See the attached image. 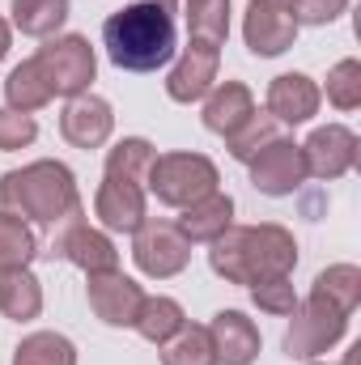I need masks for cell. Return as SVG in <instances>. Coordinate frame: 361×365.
Here are the masks:
<instances>
[{
	"instance_id": "cell-1",
	"label": "cell",
	"mask_w": 361,
	"mask_h": 365,
	"mask_svg": "<svg viewBox=\"0 0 361 365\" xmlns=\"http://www.w3.org/2000/svg\"><path fill=\"white\" fill-rule=\"evenodd\" d=\"M208 264L213 272L230 284H260L276 280L298 268V242L285 225H230L217 242H208Z\"/></svg>"
},
{
	"instance_id": "cell-2",
	"label": "cell",
	"mask_w": 361,
	"mask_h": 365,
	"mask_svg": "<svg viewBox=\"0 0 361 365\" xmlns=\"http://www.w3.org/2000/svg\"><path fill=\"white\" fill-rule=\"evenodd\" d=\"M102 47L111 64L123 73H158L162 64L175 60V47H179L175 17L149 0L123 4L102 21Z\"/></svg>"
},
{
	"instance_id": "cell-3",
	"label": "cell",
	"mask_w": 361,
	"mask_h": 365,
	"mask_svg": "<svg viewBox=\"0 0 361 365\" xmlns=\"http://www.w3.org/2000/svg\"><path fill=\"white\" fill-rule=\"evenodd\" d=\"M81 204L77 179L64 162H30L0 175V212L21 217L26 225H56Z\"/></svg>"
},
{
	"instance_id": "cell-4",
	"label": "cell",
	"mask_w": 361,
	"mask_h": 365,
	"mask_svg": "<svg viewBox=\"0 0 361 365\" xmlns=\"http://www.w3.org/2000/svg\"><path fill=\"white\" fill-rule=\"evenodd\" d=\"M217 166L204 153H158L149 166L145 187L158 195V204L166 208H191L195 200L217 191Z\"/></svg>"
},
{
	"instance_id": "cell-5",
	"label": "cell",
	"mask_w": 361,
	"mask_h": 365,
	"mask_svg": "<svg viewBox=\"0 0 361 365\" xmlns=\"http://www.w3.org/2000/svg\"><path fill=\"white\" fill-rule=\"evenodd\" d=\"M349 331V314L340 306H332L327 297L310 293L306 302L293 306V323L285 331V353L298 357V361H310V357H323L327 349H336Z\"/></svg>"
},
{
	"instance_id": "cell-6",
	"label": "cell",
	"mask_w": 361,
	"mask_h": 365,
	"mask_svg": "<svg viewBox=\"0 0 361 365\" xmlns=\"http://www.w3.org/2000/svg\"><path fill=\"white\" fill-rule=\"evenodd\" d=\"M34 60H39L51 93H60V98L90 93L93 73H98V56H93L86 34H60V38H51L47 47H39Z\"/></svg>"
},
{
	"instance_id": "cell-7",
	"label": "cell",
	"mask_w": 361,
	"mask_h": 365,
	"mask_svg": "<svg viewBox=\"0 0 361 365\" xmlns=\"http://www.w3.org/2000/svg\"><path fill=\"white\" fill-rule=\"evenodd\" d=\"M86 212H81V204L64 217V221H56L51 230V255L56 259H68L73 268H81L86 276L93 272H115L119 268V251H115V242L102 234V230H93L81 221Z\"/></svg>"
},
{
	"instance_id": "cell-8",
	"label": "cell",
	"mask_w": 361,
	"mask_h": 365,
	"mask_svg": "<svg viewBox=\"0 0 361 365\" xmlns=\"http://www.w3.org/2000/svg\"><path fill=\"white\" fill-rule=\"evenodd\" d=\"M132 259L136 268L153 280H171L187 268L191 259V242L179 234L175 221H145L136 234H132Z\"/></svg>"
},
{
	"instance_id": "cell-9",
	"label": "cell",
	"mask_w": 361,
	"mask_h": 365,
	"mask_svg": "<svg viewBox=\"0 0 361 365\" xmlns=\"http://www.w3.org/2000/svg\"><path fill=\"white\" fill-rule=\"evenodd\" d=\"M302 149V162H306V179H340V175H349L353 166H357V153H361V140L353 128H345V123H327V128H315L310 136H306V145H298Z\"/></svg>"
},
{
	"instance_id": "cell-10",
	"label": "cell",
	"mask_w": 361,
	"mask_h": 365,
	"mask_svg": "<svg viewBox=\"0 0 361 365\" xmlns=\"http://www.w3.org/2000/svg\"><path fill=\"white\" fill-rule=\"evenodd\" d=\"M86 297H90V310L106 327H132L136 310L145 302V289L115 268V272H93L86 284Z\"/></svg>"
},
{
	"instance_id": "cell-11",
	"label": "cell",
	"mask_w": 361,
	"mask_h": 365,
	"mask_svg": "<svg viewBox=\"0 0 361 365\" xmlns=\"http://www.w3.org/2000/svg\"><path fill=\"white\" fill-rule=\"evenodd\" d=\"M247 166H251L255 191H264V195H293V191L306 182L302 149H298L289 136H280V140H272L268 149H260Z\"/></svg>"
},
{
	"instance_id": "cell-12",
	"label": "cell",
	"mask_w": 361,
	"mask_h": 365,
	"mask_svg": "<svg viewBox=\"0 0 361 365\" xmlns=\"http://www.w3.org/2000/svg\"><path fill=\"white\" fill-rule=\"evenodd\" d=\"M243 38L251 47V56L272 60V56H285L293 43H298V21L289 17V4H264V0H251L247 17H243Z\"/></svg>"
},
{
	"instance_id": "cell-13",
	"label": "cell",
	"mask_w": 361,
	"mask_h": 365,
	"mask_svg": "<svg viewBox=\"0 0 361 365\" xmlns=\"http://www.w3.org/2000/svg\"><path fill=\"white\" fill-rule=\"evenodd\" d=\"M115 132V115H111V102L98 98V93H77L68 98L64 115H60V136L73 145V149H102Z\"/></svg>"
},
{
	"instance_id": "cell-14",
	"label": "cell",
	"mask_w": 361,
	"mask_h": 365,
	"mask_svg": "<svg viewBox=\"0 0 361 365\" xmlns=\"http://www.w3.org/2000/svg\"><path fill=\"white\" fill-rule=\"evenodd\" d=\"M93 217L111 230V234H136L149 212H145V187L123 179H102L93 191Z\"/></svg>"
},
{
	"instance_id": "cell-15",
	"label": "cell",
	"mask_w": 361,
	"mask_h": 365,
	"mask_svg": "<svg viewBox=\"0 0 361 365\" xmlns=\"http://www.w3.org/2000/svg\"><path fill=\"white\" fill-rule=\"evenodd\" d=\"M217 64H221V47H208V43H187L179 56V64L171 68L166 77V93L171 102H200L204 93L217 86Z\"/></svg>"
},
{
	"instance_id": "cell-16",
	"label": "cell",
	"mask_w": 361,
	"mask_h": 365,
	"mask_svg": "<svg viewBox=\"0 0 361 365\" xmlns=\"http://www.w3.org/2000/svg\"><path fill=\"white\" fill-rule=\"evenodd\" d=\"M208 340L217 365H251L260 357V327L243 314V310H221L208 323Z\"/></svg>"
},
{
	"instance_id": "cell-17",
	"label": "cell",
	"mask_w": 361,
	"mask_h": 365,
	"mask_svg": "<svg viewBox=\"0 0 361 365\" xmlns=\"http://www.w3.org/2000/svg\"><path fill=\"white\" fill-rule=\"evenodd\" d=\"M319 110V86L306 73H280L268 86V115L280 123H306Z\"/></svg>"
},
{
	"instance_id": "cell-18",
	"label": "cell",
	"mask_w": 361,
	"mask_h": 365,
	"mask_svg": "<svg viewBox=\"0 0 361 365\" xmlns=\"http://www.w3.org/2000/svg\"><path fill=\"white\" fill-rule=\"evenodd\" d=\"M251 115H255V98L243 81H225V86H213L204 93V128L217 136L238 132Z\"/></svg>"
},
{
	"instance_id": "cell-19",
	"label": "cell",
	"mask_w": 361,
	"mask_h": 365,
	"mask_svg": "<svg viewBox=\"0 0 361 365\" xmlns=\"http://www.w3.org/2000/svg\"><path fill=\"white\" fill-rule=\"evenodd\" d=\"M230 225H234V200L221 195V191L195 200L191 208H183L179 217V234L187 242H217Z\"/></svg>"
},
{
	"instance_id": "cell-20",
	"label": "cell",
	"mask_w": 361,
	"mask_h": 365,
	"mask_svg": "<svg viewBox=\"0 0 361 365\" xmlns=\"http://www.w3.org/2000/svg\"><path fill=\"white\" fill-rule=\"evenodd\" d=\"M0 314L13 323H30L43 314V284L30 268L0 272Z\"/></svg>"
},
{
	"instance_id": "cell-21",
	"label": "cell",
	"mask_w": 361,
	"mask_h": 365,
	"mask_svg": "<svg viewBox=\"0 0 361 365\" xmlns=\"http://www.w3.org/2000/svg\"><path fill=\"white\" fill-rule=\"evenodd\" d=\"M4 98H9V110H21V115L43 110V106L56 98L34 56H30V60H21V64L9 73V81H4Z\"/></svg>"
},
{
	"instance_id": "cell-22",
	"label": "cell",
	"mask_w": 361,
	"mask_h": 365,
	"mask_svg": "<svg viewBox=\"0 0 361 365\" xmlns=\"http://www.w3.org/2000/svg\"><path fill=\"white\" fill-rule=\"evenodd\" d=\"M149 344H166V340H175L183 327H187V314H183V306L175 297H145L141 302V310H136V323H132Z\"/></svg>"
},
{
	"instance_id": "cell-23",
	"label": "cell",
	"mask_w": 361,
	"mask_h": 365,
	"mask_svg": "<svg viewBox=\"0 0 361 365\" xmlns=\"http://www.w3.org/2000/svg\"><path fill=\"white\" fill-rule=\"evenodd\" d=\"M68 0H13L9 13H13V26L30 38H51L64 21H68Z\"/></svg>"
},
{
	"instance_id": "cell-24",
	"label": "cell",
	"mask_w": 361,
	"mask_h": 365,
	"mask_svg": "<svg viewBox=\"0 0 361 365\" xmlns=\"http://www.w3.org/2000/svg\"><path fill=\"white\" fill-rule=\"evenodd\" d=\"M153 158H158V153H153V145H149L145 136H128V140H119V145L106 153V179H123V182L145 187Z\"/></svg>"
},
{
	"instance_id": "cell-25",
	"label": "cell",
	"mask_w": 361,
	"mask_h": 365,
	"mask_svg": "<svg viewBox=\"0 0 361 365\" xmlns=\"http://www.w3.org/2000/svg\"><path fill=\"white\" fill-rule=\"evenodd\" d=\"M280 136H285V123H280V119H272L268 110H264V115L255 110L238 132H230V136H225V149H230V158H234V162H251L260 149H268L272 140H280Z\"/></svg>"
},
{
	"instance_id": "cell-26",
	"label": "cell",
	"mask_w": 361,
	"mask_h": 365,
	"mask_svg": "<svg viewBox=\"0 0 361 365\" xmlns=\"http://www.w3.org/2000/svg\"><path fill=\"white\" fill-rule=\"evenodd\" d=\"M187 30L195 43L221 47L230 38V0H187Z\"/></svg>"
},
{
	"instance_id": "cell-27",
	"label": "cell",
	"mask_w": 361,
	"mask_h": 365,
	"mask_svg": "<svg viewBox=\"0 0 361 365\" xmlns=\"http://www.w3.org/2000/svg\"><path fill=\"white\" fill-rule=\"evenodd\" d=\"M310 293H319L332 306H340L345 314H353L361 306V268H353V264H332V268H323V272L315 276Z\"/></svg>"
},
{
	"instance_id": "cell-28",
	"label": "cell",
	"mask_w": 361,
	"mask_h": 365,
	"mask_svg": "<svg viewBox=\"0 0 361 365\" xmlns=\"http://www.w3.org/2000/svg\"><path fill=\"white\" fill-rule=\"evenodd\" d=\"M13 365H77V349L60 331H34L17 344Z\"/></svg>"
},
{
	"instance_id": "cell-29",
	"label": "cell",
	"mask_w": 361,
	"mask_h": 365,
	"mask_svg": "<svg viewBox=\"0 0 361 365\" xmlns=\"http://www.w3.org/2000/svg\"><path fill=\"white\" fill-rule=\"evenodd\" d=\"M34 255H39V238H34V230H30L21 217L0 212V272L30 268Z\"/></svg>"
},
{
	"instance_id": "cell-30",
	"label": "cell",
	"mask_w": 361,
	"mask_h": 365,
	"mask_svg": "<svg viewBox=\"0 0 361 365\" xmlns=\"http://www.w3.org/2000/svg\"><path fill=\"white\" fill-rule=\"evenodd\" d=\"M162 365H217L213 353V340H208V327H183L175 340L162 344Z\"/></svg>"
},
{
	"instance_id": "cell-31",
	"label": "cell",
	"mask_w": 361,
	"mask_h": 365,
	"mask_svg": "<svg viewBox=\"0 0 361 365\" xmlns=\"http://www.w3.org/2000/svg\"><path fill=\"white\" fill-rule=\"evenodd\" d=\"M327 102L336 110H357L361 106V60H340L327 73Z\"/></svg>"
},
{
	"instance_id": "cell-32",
	"label": "cell",
	"mask_w": 361,
	"mask_h": 365,
	"mask_svg": "<svg viewBox=\"0 0 361 365\" xmlns=\"http://www.w3.org/2000/svg\"><path fill=\"white\" fill-rule=\"evenodd\" d=\"M251 302H255L264 314L285 319V314H293V306H298V293H293L289 276H276V280H260V284H251Z\"/></svg>"
},
{
	"instance_id": "cell-33",
	"label": "cell",
	"mask_w": 361,
	"mask_h": 365,
	"mask_svg": "<svg viewBox=\"0 0 361 365\" xmlns=\"http://www.w3.org/2000/svg\"><path fill=\"white\" fill-rule=\"evenodd\" d=\"M34 136H39V123H34V115H21V110H0V153H17V149H26V145H34Z\"/></svg>"
},
{
	"instance_id": "cell-34",
	"label": "cell",
	"mask_w": 361,
	"mask_h": 365,
	"mask_svg": "<svg viewBox=\"0 0 361 365\" xmlns=\"http://www.w3.org/2000/svg\"><path fill=\"white\" fill-rule=\"evenodd\" d=\"M349 9V0H289V17L298 26H327Z\"/></svg>"
},
{
	"instance_id": "cell-35",
	"label": "cell",
	"mask_w": 361,
	"mask_h": 365,
	"mask_svg": "<svg viewBox=\"0 0 361 365\" xmlns=\"http://www.w3.org/2000/svg\"><path fill=\"white\" fill-rule=\"evenodd\" d=\"M9 43H13V34H9V21L0 17V60L9 56Z\"/></svg>"
},
{
	"instance_id": "cell-36",
	"label": "cell",
	"mask_w": 361,
	"mask_h": 365,
	"mask_svg": "<svg viewBox=\"0 0 361 365\" xmlns=\"http://www.w3.org/2000/svg\"><path fill=\"white\" fill-rule=\"evenodd\" d=\"M149 4H162L166 13H175V4H179V0H149Z\"/></svg>"
},
{
	"instance_id": "cell-37",
	"label": "cell",
	"mask_w": 361,
	"mask_h": 365,
	"mask_svg": "<svg viewBox=\"0 0 361 365\" xmlns=\"http://www.w3.org/2000/svg\"><path fill=\"white\" fill-rule=\"evenodd\" d=\"M264 4H289V0H264Z\"/></svg>"
},
{
	"instance_id": "cell-38",
	"label": "cell",
	"mask_w": 361,
	"mask_h": 365,
	"mask_svg": "<svg viewBox=\"0 0 361 365\" xmlns=\"http://www.w3.org/2000/svg\"><path fill=\"white\" fill-rule=\"evenodd\" d=\"M319 365H323V361H319Z\"/></svg>"
}]
</instances>
